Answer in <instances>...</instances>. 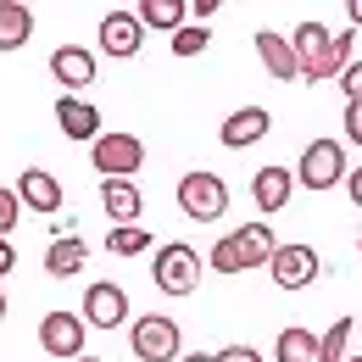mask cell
Segmentation results:
<instances>
[{
  "mask_svg": "<svg viewBox=\"0 0 362 362\" xmlns=\"http://www.w3.org/2000/svg\"><path fill=\"white\" fill-rule=\"evenodd\" d=\"M290 45H296V62H301V78H340L346 67H351V45H357V28H340V34H329L323 23H301L296 34H290Z\"/></svg>",
  "mask_w": 362,
  "mask_h": 362,
  "instance_id": "obj_1",
  "label": "cell"
},
{
  "mask_svg": "<svg viewBox=\"0 0 362 362\" xmlns=\"http://www.w3.org/2000/svg\"><path fill=\"white\" fill-rule=\"evenodd\" d=\"M179 206H184V218H195V223H218L228 212V184L218 173H206V168H195V173L179 179Z\"/></svg>",
  "mask_w": 362,
  "mask_h": 362,
  "instance_id": "obj_2",
  "label": "cell"
},
{
  "mask_svg": "<svg viewBox=\"0 0 362 362\" xmlns=\"http://www.w3.org/2000/svg\"><path fill=\"white\" fill-rule=\"evenodd\" d=\"M129 346L139 362H179V323L162 313H139L129 329Z\"/></svg>",
  "mask_w": 362,
  "mask_h": 362,
  "instance_id": "obj_3",
  "label": "cell"
},
{
  "mask_svg": "<svg viewBox=\"0 0 362 362\" xmlns=\"http://www.w3.org/2000/svg\"><path fill=\"white\" fill-rule=\"evenodd\" d=\"M156 290L162 296H189L195 284H201V251L195 245H184V240H173V245H162L156 251Z\"/></svg>",
  "mask_w": 362,
  "mask_h": 362,
  "instance_id": "obj_4",
  "label": "cell"
},
{
  "mask_svg": "<svg viewBox=\"0 0 362 362\" xmlns=\"http://www.w3.org/2000/svg\"><path fill=\"white\" fill-rule=\"evenodd\" d=\"M145 168V139L139 134H100L95 139V173L100 179H134Z\"/></svg>",
  "mask_w": 362,
  "mask_h": 362,
  "instance_id": "obj_5",
  "label": "cell"
},
{
  "mask_svg": "<svg viewBox=\"0 0 362 362\" xmlns=\"http://www.w3.org/2000/svg\"><path fill=\"white\" fill-rule=\"evenodd\" d=\"M346 179V151H340V139H313L307 151H301V162H296V184H307V189H329V184Z\"/></svg>",
  "mask_w": 362,
  "mask_h": 362,
  "instance_id": "obj_6",
  "label": "cell"
},
{
  "mask_svg": "<svg viewBox=\"0 0 362 362\" xmlns=\"http://www.w3.org/2000/svg\"><path fill=\"white\" fill-rule=\"evenodd\" d=\"M84 334H90L84 313H45L40 317V346H45L50 357H62V362L84 357Z\"/></svg>",
  "mask_w": 362,
  "mask_h": 362,
  "instance_id": "obj_7",
  "label": "cell"
},
{
  "mask_svg": "<svg viewBox=\"0 0 362 362\" xmlns=\"http://www.w3.org/2000/svg\"><path fill=\"white\" fill-rule=\"evenodd\" d=\"M268 268H273V284H279V290H307L317 273H323V262H317L313 245H279Z\"/></svg>",
  "mask_w": 362,
  "mask_h": 362,
  "instance_id": "obj_8",
  "label": "cell"
},
{
  "mask_svg": "<svg viewBox=\"0 0 362 362\" xmlns=\"http://www.w3.org/2000/svg\"><path fill=\"white\" fill-rule=\"evenodd\" d=\"M84 323H95V329H123L129 323V296L112 284V279H95L90 290H84Z\"/></svg>",
  "mask_w": 362,
  "mask_h": 362,
  "instance_id": "obj_9",
  "label": "cell"
},
{
  "mask_svg": "<svg viewBox=\"0 0 362 362\" xmlns=\"http://www.w3.org/2000/svg\"><path fill=\"white\" fill-rule=\"evenodd\" d=\"M223 245L234 251V268L245 273V268H262V262H273V228L268 223H240V228H228L223 234Z\"/></svg>",
  "mask_w": 362,
  "mask_h": 362,
  "instance_id": "obj_10",
  "label": "cell"
},
{
  "mask_svg": "<svg viewBox=\"0 0 362 362\" xmlns=\"http://www.w3.org/2000/svg\"><path fill=\"white\" fill-rule=\"evenodd\" d=\"M139 45H145V23L134 11H106L100 17V50L106 56H139Z\"/></svg>",
  "mask_w": 362,
  "mask_h": 362,
  "instance_id": "obj_11",
  "label": "cell"
},
{
  "mask_svg": "<svg viewBox=\"0 0 362 362\" xmlns=\"http://www.w3.org/2000/svg\"><path fill=\"white\" fill-rule=\"evenodd\" d=\"M268 129H273L268 106H240V112H228V117H223V129H218V139H223V145H234V151H245V145H257V139H268Z\"/></svg>",
  "mask_w": 362,
  "mask_h": 362,
  "instance_id": "obj_12",
  "label": "cell"
},
{
  "mask_svg": "<svg viewBox=\"0 0 362 362\" xmlns=\"http://www.w3.org/2000/svg\"><path fill=\"white\" fill-rule=\"evenodd\" d=\"M257 56H262V67H268L279 84H290V78H301V62H296V45H290V34H273V28H257Z\"/></svg>",
  "mask_w": 362,
  "mask_h": 362,
  "instance_id": "obj_13",
  "label": "cell"
},
{
  "mask_svg": "<svg viewBox=\"0 0 362 362\" xmlns=\"http://www.w3.org/2000/svg\"><path fill=\"white\" fill-rule=\"evenodd\" d=\"M17 201L28 206V212H56L62 206V179L45 173V168H23V179H17Z\"/></svg>",
  "mask_w": 362,
  "mask_h": 362,
  "instance_id": "obj_14",
  "label": "cell"
},
{
  "mask_svg": "<svg viewBox=\"0 0 362 362\" xmlns=\"http://www.w3.org/2000/svg\"><path fill=\"white\" fill-rule=\"evenodd\" d=\"M50 73H56V84H67V90H90L95 84V50H84V45L50 50Z\"/></svg>",
  "mask_w": 362,
  "mask_h": 362,
  "instance_id": "obj_15",
  "label": "cell"
},
{
  "mask_svg": "<svg viewBox=\"0 0 362 362\" xmlns=\"http://www.w3.org/2000/svg\"><path fill=\"white\" fill-rule=\"evenodd\" d=\"M56 123H62L67 139H100V112H95V100H84V95H62L56 100Z\"/></svg>",
  "mask_w": 362,
  "mask_h": 362,
  "instance_id": "obj_16",
  "label": "cell"
},
{
  "mask_svg": "<svg viewBox=\"0 0 362 362\" xmlns=\"http://www.w3.org/2000/svg\"><path fill=\"white\" fill-rule=\"evenodd\" d=\"M100 206H106L112 223L123 228V223H139L145 195H139V184H129V179H106V184H100Z\"/></svg>",
  "mask_w": 362,
  "mask_h": 362,
  "instance_id": "obj_17",
  "label": "cell"
},
{
  "mask_svg": "<svg viewBox=\"0 0 362 362\" xmlns=\"http://www.w3.org/2000/svg\"><path fill=\"white\" fill-rule=\"evenodd\" d=\"M290 189H296V168H257V179H251V195L262 212H284Z\"/></svg>",
  "mask_w": 362,
  "mask_h": 362,
  "instance_id": "obj_18",
  "label": "cell"
},
{
  "mask_svg": "<svg viewBox=\"0 0 362 362\" xmlns=\"http://www.w3.org/2000/svg\"><path fill=\"white\" fill-rule=\"evenodd\" d=\"M84 262H90V245H84L78 234L56 240V245L45 251V273L50 279H73V273H84Z\"/></svg>",
  "mask_w": 362,
  "mask_h": 362,
  "instance_id": "obj_19",
  "label": "cell"
},
{
  "mask_svg": "<svg viewBox=\"0 0 362 362\" xmlns=\"http://www.w3.org/2000/svg\"><path fill=\"white\" fill-rule=\"evenodd\" d=\"M34 34V11L17 0H0V50H23Z\"/></svg>",
  "mask_w": 362,
  "mask_h": 362,
  "instance_id": "obj_20",
  "label": "cell"
},
{
  "mask_svg": "<svg viewBox=\"0 0 362 362\" xmlns=\"http://www.w3.org/2000/svg\"><path fill=\"white\" fill-rule=\"evenodd\" d=\"M273 362H317V334L301 329V323H290V329L273 340Z\"/></svg>",
  "mask_w": 362,
  "mask_h": 362,
  "instance_id": "obj_21",
  "label": "cell"
},
{
  "mask_svg": "<svg viewBox=\"0 0 362 362\" xmlns=\"http://www.w3.org/2000/svg\"><path fill=\"white\" fill-rule=\"evenodd\" d=\"M184 11H189V6H184V0H139V23H145V28H162V34H179L184 28Z\"/></svg>",
  "mask_w": 362,
  "mask_h": 362,
  "instance_id": "obj_22",
  "label": "cell"
},
{
  "mask_svg": "<svg viewBox=\"0 0 362 362\" xmlns=\"http://www.w3.org/2000/svg\"><path fill=\"white\" fill-rule=\"evenodd\" d=\"M346 346H351V317H334L317 334V362H346Z\"/></svg>",
  "mask_w": 362,
  "mask_h": 362,
  "instance_id": "obj_23",
  "label": "cell"
},
{
  "mask_svg": "<svg viewBox=\"0 0 362 362\" xmlns=\"http://www.w3.org/2000/svg\"><path fill=\"white\" fill-rule=\"evenodd\" d=\"M106 251H112V257H139V251H151V228H134V223L112 228V234H106Z\"/></svg>",
  "mask_w": 362,
  "mask_h": 362,
  "instance_id": "obj_24",
  "label": "cell"
},
{
  "mask_svg": "<svg viewBox=\"0 0 362 362\" xmlns=\"http://www.w3.org/2000/svg\"><path fill=\"white\" fill-rule=\"evenodd\" d=\"M206 45H212V28L206 23H184L179 34H173V56H201Z\"/></svg>",
  "mask_w": 362,
  "mask_h": 362,
  "instance_id": "obj_25",
  "label": "cell"
},
{
  "mask_svg": "<svg viewBox=\"0 0 362 362\" xmlns=\"http://www.w3.org/2000/svg\"><path fill=\"white\" fill-rule=\"evenodd\" d=\"M17 212H23L17 184H0V240H6V228H17Z\"/></svg>",
  "mask_w": 362,
  "mask_h": 362,
  "instance_id": "obj_26",
  "label": "cell"
},
{
  "mask_svg": "<svg viewBox=\"0 0 362 362\" xmlns=\"http://www.w3.org/2000/svg\"><path fill=\"white\" fill-rule=\"evenodd\" d=\"M340 129H346V139H357V145H362V100H346V117H340Z\"/></svg>",
  "mask_w": 362,
  "mask_h": 362,
  "instance_id": "obj_27",
  "label": "cell"
},
{
  "mask_svg": "<svg viewBox=\"0 0 362 362\" xmlns=\"http://www.w3.org/2000/svg\"><path fill=\"white\" fill-rule=\"evenodd\" d=\"M340 90H346V100H362V62H351L340 73Z\"/></svg>",
  "mask_w": 362,
  "mask_h": 362,
  "instance_id": "obj_28",
  "label": "cell"
},
{
  "mask_svg": "<svg viewBox=\"0 0 362 362\" xmlns=\"http://www.w3.org/2000/svg\"><path fill=\"white\" fill-rule=\"evenodd\" d=\"M218 362H262V351H257V346H223Z\"/></svg>",
  "mask_w": 362,
  "mask_h": 362,
  "instance_id": "obj_29",
  "label": "cell"
},
{
  "mask_svg": "<svg viewBox=\"0 0 362 362\" xmlns=\"http://www.w3.org/2000/svg\"><path fill=\"white\" fill-rule=\"evenodd\" d=\"M212 11H218V0H195V6H189V17H195V23H206Z\"/></svg>",
  "mask_w": 362,
  "mask_h": 362,
  "instance_id": "obj_30",
  "label": "cell"
},
{
  "mask_svg": "<svg viewBox=\"0 0 362 362\" xmlns=\"http://www.w3.org/2000/svg\"><path fill=\"white\" fill-rule=\"evenodd\" d=\"M346 195H351V201L362 206V168H357V173H346Z\"/></svg>",
  "mask_w": 362,
  "mask_h": 362,
  "instance_id": "obj_31",
  "label": "cell"
},
{
  "mask_svg": "<svg viewBox=\"0 0 362 362\" xmlns=\"http://www.w3.org/2000/svg\"><path fill=\"white\" fill-rule=\"evenodd\" d=\"M17 268V251H11V240H0V273Z\"/></svg>",
  "mask_w": 362,
  "mask_h": 362,
  "instance_id": "obj_32",
  "label": "cell"
},
{
  "mask_svg": "<svg viewBox=\"0 0 362 362\" xmlns=\"http://www.w3.org/2000/svg\"><path fill=\"white\" fill-rule=\"evenodd\" d=\"M346 17H351V28H362V0H346Z\"/></svg>",
  "mask_w": 362,
  "mask_h": 362,
  "instance_id": "obj_33",
  "label": "cell"
},
{
  "mask_svg": "<svg viewBox=\"0 0 362 362\" xmlns=\"http://www.w3.org/2000/svg\"><path fill=\"white\" fill-rule=\"evenodd\" d=\"M184 362H218V351H184Z\"/></svg>",
  "mask_w": 362,
  "mask_h": 362,
  "instance_id": "obj_34",
  "label": "cell"
},
{
  "mask_svg": "<svg viewBox=\"0 0 362 362\" xmlns=\"http://www.w3.org/2000/svg\"><path fill=\"white\" fill-rule=\"evenodd\" d=\"M0 323H6V290H0Z\"/></svg>",
  "mask_w": 362,
  "mask_h": 362,
  "instance_id": "obj_35",
  "label": "cell"
},
{
  "mask_svg": "<svg viewBox=\"0 0 362 362\" xmlns=\"http://www.w3.org/2000/svg\"><path fill=\"white\" fill-rule=\"evenodd\" d=\"M78 362H100V357H78Z\"/></svg>",
  "mask_w": 362,
  "mask_h": 362,
  "instance_id": "obj_36",
  "label": "cell"
},
{
  "mask_svg": "<svg viewBox=\"0 0 362 362\" xmlns=\"http://www.w3.org/2000/svg\"><path fill=\"white\" fill-rule=\"evenodd\" d=\"M346 362H362V357H346Z\"/></svg>",
  "mask_w": 362,
  "mask_h": 362,
  "instance_id": "obj_37",
  "label": "cell"
},
{
  "mask_svg": "<svg viewBox=\"0 0 362 362\" xmlns=\"http://www.w3.org/2000/svg\"><path fill=\"white\" fill-rule=\"evenodd\" d=\"M357 251H362V240H357Z\"/></svg>",
  "mask_w": 362,
  "mask_h": 362,
  "instance_id": "obj_38",
  "label": "cell"
}]
</instances>
